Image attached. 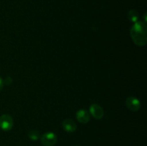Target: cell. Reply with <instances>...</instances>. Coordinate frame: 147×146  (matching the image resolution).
I'll return each mask as SVG.
<instances>
[{"mask_svg": "<svg viewBox=\"0 0 147 146\" xmlns=\"http://www.w3.org/2000/svg\"><path fill=\"white\" fill-rule=\"evenodd\" d=\"M147 29L144 22L137 21L130 29V34L135 44L139 47L145 46L147 43Z\"/></svg>", "mask_w": 147, "mask_h": 146, "instance_id": "cell-1", "label": "cell"}, {"mask_svg": "<svg viewBox=\"0 0 147 146\" xmlns=\"http://www.w3.org/2000/svg\"><path fill=\"white\" fill-rule=\"evenodd\" d=\"M14 125V120L9 115L4 114L0 117V128L4 131H9Z\"/></svg>", "mask_w": 147, "mask_h": 146, "instance_id": "cell-2", "label": "cell"}, {"mask_svg": "<svg viewBox=\"0 0 147 146\" xmlns=\"http://www.w3.org/2000/svg\"><path fill=\"white\" fill-rule=\"evenodd\" d=\"M57 137L54 133L47 132L41 137V143L44 146H53L57 143Z\"/></svg>", "mask_w": 147, "mask_h": 146, "instance_id": "cell-3", "label": "cell"}, {"mask_svg": "<svg viewBox=\"0 0 147 146\" xmlns=\"http://www.w3.org/2000/svg\"><path fill=\"white\" fill-rule=\"evenodd\" d=\"M90 113L94 118L97 119V120H100L103 118L104 111L99 104L94 103L90 106Z\"/></svg>", "mask_w": 147, "mask_h": 146, "instance_id": "cell-4", "label": "cell"}, {"mask_svg": "<svg viewBox=\"0 0 147 146\" xmlns=\"http://www.w3.org/2000/svg\"><path fill=\"white\" fill-rule=\"evenodd\" d=\"M126 104L128 108L134 112L138 111L141 108V103L137 98L134 97H129L126 100Z\"/></svg>", "mask_w": 147, "mask_h": 146, "instance_id": "cell-5", "label": "cell"}, {"mask_svg": "<svg viewBox=\"0 0 147 146\" xmlns=\"http://www.w3.org/2000/svg\"><path fill=\"white\" fill-rule=\"evenodd\" d=\"M76 119L82 124H86L90 121V114L86 110H80L76 113Z\"/></svg>", "mask_w": 147, "mask_h": 146, "instance_id": "cell-6", "label": "cell"}, {"mask_svg": "<svg viewBox=\"0 0 147 146\" xmlns=\"http://www.w3.org/2000/svg\"><path fill=\"white\" fill-rule=\"evenodd\" d=\"M63 129L67 133H74L77 130V125L71 119H65L62 123Z\"/></svg>", "mask_w": 147, "mask_h": 146, "instance_id": "cell-7", "label": "cell"}, {"mask_svg": "<svg viewBox=\"0 0 147 146\" xmlns=\"http://www.w3.org/2000/svg\"><path fill=\"white\" fill-rule=\"evenodd\" d=\"M128 18L131 21H133L134 23L136 22L139 19V13L135 9L130 10L128 13Z\"/></svg>", "mask_w": 147, "mask_h": 146, "instance_id": "cell-8", "label": "cell"}, {"mask_svg": "<svg viewBox=\"0 0 147 146\" xmlns=\"http://www.w3.org/2000/svg\"><path fill=\"white\" fill-rule=\"evenodd\" d=\"M28 137L31 140H37L40 137V134L37 130H31L28 133Z\"/></svg>", "mask_w": 147, "mask_h": 146, "instance_id": "cell-9", "label": "cell"}, {"mask_svg": "<svg viewBox=\"0 0 147 146\" xmlns=\"http://www.w3.org/2000/svg\"><path fill=\"white\" fill-rule=\"evenodd\" d=\"M12 79H11V77H6L5 80H4V83H5L7 85H11V84H12Z\"/></svg>", "mask_w": 147, "mask_h": 146, "instance_id": "cell-10", "label": "cell"}, {"mask_svg": "<svg viewBox=\"0 0 147 146\" xmlns=\"http://www.w3.org/2000/svg\"><path fill=\"white\" fill-rule=\"evenodd\" d=\"M3 87H4V81H3L2 78L0 77V92L1 91V90L3 89Z\"/></svg>", "mask_w": 147, "mask_h": 146, "instance_id": "cell-11", "label": "cell"}, {"mask_svg": "<svg viewBox=\"0 0 147 146\" xmlns=\"http://www.w3.org/2000/svg\"><path fill=\"white\" fill-rule=\"evenodd\" d=\"M76 146H78V145H76Z\"/></svg>", "mask_w": 147, "mask_h": 146, "instance_id": "cell-12", "label": "cell"}]
</instances>
